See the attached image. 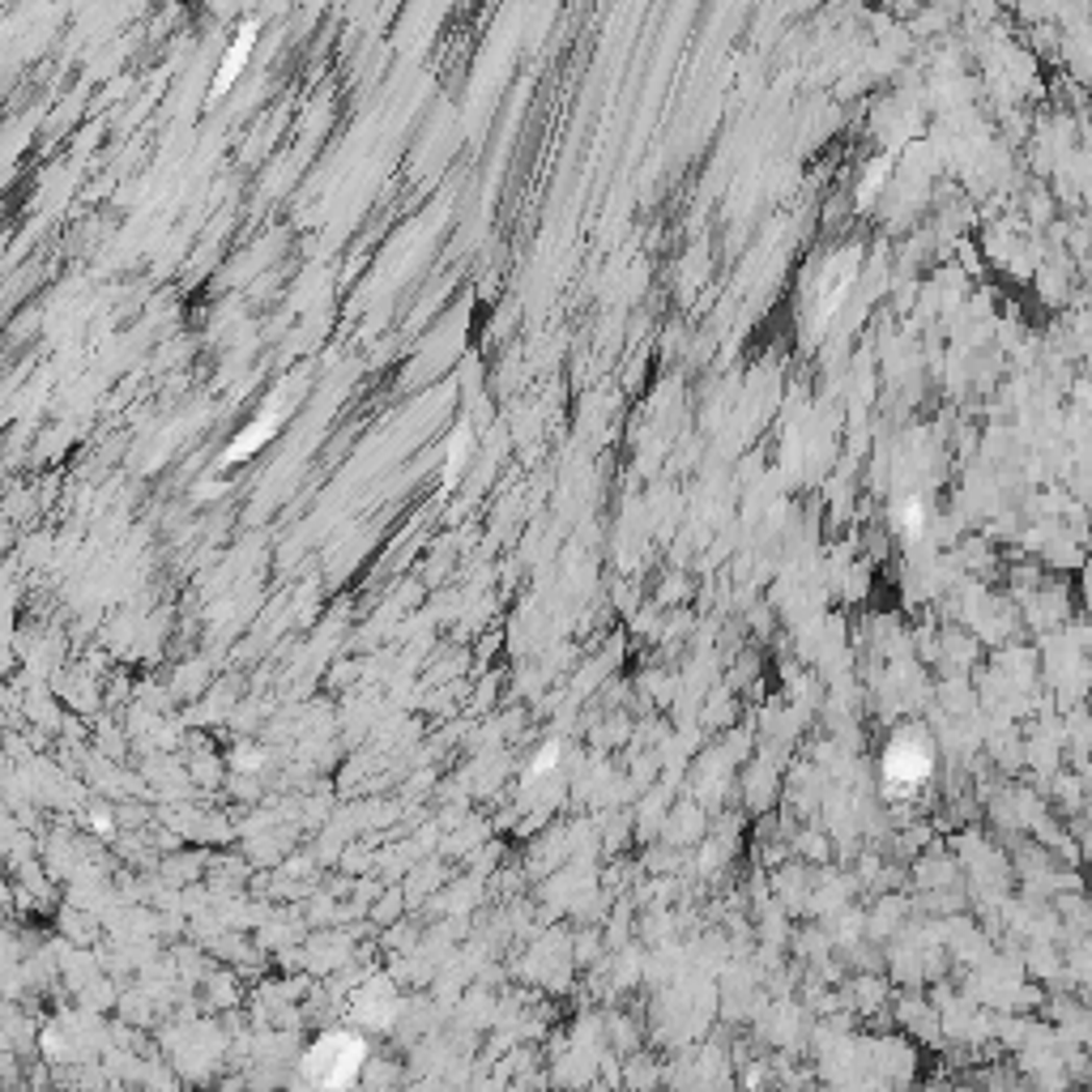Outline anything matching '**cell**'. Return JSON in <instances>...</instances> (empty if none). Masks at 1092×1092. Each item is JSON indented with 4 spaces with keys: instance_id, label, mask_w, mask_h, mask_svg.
Masks as SVG:
<instances>
[{
    "instance_id": "cell-8",
    "label": "cell",
    "mask_w": 1092,
    "mask_h": 1092,
    "mask_svg": "<svg viewBox=\"0 0 1092 1092\" xmlns=\"http://www.w3.org/2000/svg\"><path fill=\"white\" fill-rule=\"evenodd\" d=\"M235 764H240V768H256V764H260V755L248 747V755H235Z\"/></svg>"
},
{
    "instance_id": "cell-6",
    "label": "cell",
    "mask_w": 1092,
    "mask_h": 1092,
    "mask_svg": "<svg viewBox=\"0 0 1092 1092\" xmlns=\"http://www.w3.org/2000/svg\"><path fill=\"white\" fill-rule=\"evenodd\" d=\"M560 764V743H546L542 751H538V760H533V768H529V777H542V772H551Z\"/></svg>"
},
{
    "instance_id": "cell-1",
    "label": "cell",
    "mask_w": 1092,
    "mask_h": 1092,
    "mask_svg": "<svg viewBox=\"0 0 1092 1092\" xmlns=\"http://www.w3.org/2000/svg\"><path fill=\"white\" fill-rule=\"evenodd\" d=\"M930 768H935L930 739L922 730H900L884 751V794L892 798L918 794L930 781Z\"/></svg>"
},
{
    "instance_id": "cell-2",
    "label": "cell",
    "mask_w": 1092,
    "mask_h": 1092,
    "mask_svg": "<svg viewBox=\"0 0 1092 1092\" xmlns=\"http://www.w3.org/2000/svg\"><path fill=\"white\" fill-rule=\"evenodd\" d=\"M303 1071L312 1079H321L325 1088H346L363 1071V1041L350 1033H329L312 1045V1054L303 1059Z\"/></svg>"
},
{
    "instance_id": "cell-5",
    "label": "cell",
    "mask_w": 1092,
    "mask_h": 1092,
    "mask_svg": "<svg viewBox=\"0 0 1092 1092\" xmlns=\"http://www.w3.org/2000/svg\"><path fill=\"white\" fill-rule=\"evenodd\" d=\"M466 448H470V427H457V431H452V440H448L444 487H452V482H457V470H462V462H466Z\"/></svg>"
},
{
    "instance_id": "cell-3",
    "label": "cell",
    "mask_w": 1092,
    "mask_h": 1092,
    "mask_svg": "<svg viewBox=\"0 0 1092 1092\" xmlns=\"http://www.w3.org/2000/svg\"><path fill=\"white\" fill-rule=\"evenodd\" d=\"M252 43H256V22H244V26H240V39H235L231 48H226V56H222V69H218V77H214V95H226V90H231V81L240 77V69H244L248 56H252Z\"/></svg>"
},
{
    "instance_id": "cell-4",
    "label": "cell",
    "mask_w": 1092,
    "mask_h": 1092,
    "mask_svg": "<svg viewBox=\"0 0 1092 1092\" xmlns=\"http://www.w3.org/2000/svg\"><path fill=\"white\" fill-rule=\"evenodd\" d=\"M273 431H278V415H260L248 431H240L235 436V444L222 452V466H235V462H244V457H252V452L265 444V440H273Z\"/></svg>"
},
{
    "instance_id": "cell-7",
    "label": "cell",
    "mask_w": 1092,
    "mask_h": 1092,
    "mask_svg": "<svg viewBox=\"0 0 1092 1092\" xmlns=\"http://www.w3.org/2000/svg\"><path fill=\"white\" fill-rule=\"evenodd\" d=\"M900 525H904V529H918V525H922V504H904V508H900Z\"/></svg>"
}]
</instances>
